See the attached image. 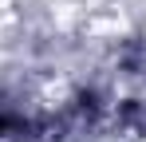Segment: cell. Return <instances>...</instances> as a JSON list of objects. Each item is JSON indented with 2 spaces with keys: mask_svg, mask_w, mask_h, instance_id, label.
Segmentation results:
<instances>
[{
  "mask_svg": "<svg viewBox=\"0 0 146 142\" xmlns=\"http://www.w3.org/2000/svg\"><path fill=\"white\" fill-rule=\"evenodd\" d=\"M4 130H8V118H0V134H4Z\"/></svg>",
  "mask_w": 146,
  "mask_h": 142,
  "instance_id": "cell-1",
  "label": "cell"
}]
</instances>
